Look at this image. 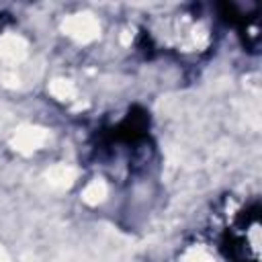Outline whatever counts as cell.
I'll return each instance as SVG.
<instances>
[{
	"label": "cell",
	"instance_id": "cell-1",
	"mask_svg": "<svg viewBox=\"0 0 262 262\" xmlns=\"http://www.w3.org/2000/svg\"><path fill=\"white\" fill-rule=\"evenodd\" d=\"M66 29L70 31V35H76L80 39H92L98 33V23L88 14H78L66 23Z\"/></svg>",
	"mask_w": 262,
	"mask_h": 262
},
{
	"label": "cell",
	"instance_id": "cell-3",
	"mask_svg": "<svg viewBox=\"0 0 262 262\" xmlns=\"http://www.w3.org/2000/svg\"><path fill=\"white\" fill-rule=\"evenodd\" d=\"M72 170L70 168H66V166H57V168H53L51 172H49V178H51V182L53 184H68L70 180H72Z\"/></svg>",
	"mask_w": 262,
	"mask_h": 262
},
{
	"label": "cell",
	"instance_id": "cell-4",
	"mask_svg": "<svg viewBox=\"0 0 262 262\" xmlns=\"http://www.w3.org/2000/svg\"><path fill=\"white\" fill-rule=\"evenodd\" d=\"M104 192H106V188H104L102 182H92V184L84 190V196H86V201L96 203V201H100V199L104 196Z\"/></svg>",
	"mask_w": 262,
	"mask_h": 262
},
{
	"label": "cell",
	"instance_id": "cell-2",
	"mask_svg": "<svg viewBox=\"0 0 262 262\" xmlns=\"http://www.w3.org/2000/svg\"><path fill=\"white\" fill-rule=\"evenodd\" d=\"M43 131H39V129H27V131H23L20 135H18V145L20 147H27V149H35L41 141H43Z\"/></svg>",
	"mask_w": 262,
	"mask_h": 262
}]
</instances>
